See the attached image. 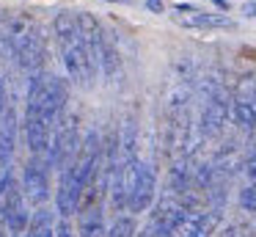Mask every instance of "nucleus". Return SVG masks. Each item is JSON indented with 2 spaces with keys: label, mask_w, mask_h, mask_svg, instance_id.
Returning <instances> with one entry per match:
<instances>
[{
  "label": "nucleus",
  "mask_w": 256,
  "mask_h": 237,
  "mask_svg": "<svg viewBox=\"0 0 256 237\" xmlns=\"http://www.w3.org/2000/svg\"><path fill=\"white\" fill-rule=\"evenodd\" d=\"M105 207H83L78 209V237H105Z\"/></svg>",
  "instance_id": "nucleus-14"
},
{
  "label": "nucleus",
  "mask_w": 256,
  "mask_h": 237,
  "mask_svg": "<svg viewBox=\"0 0 256 237\" xmlns=\"http://www.w3.org/2000/svg\"><path fill=\"white\" fill-rule=\"evenodd\" d=\"M237 201L245 212L256 215V179H245V185L240 187V193H237Z\"/></svg>",
  "instance_id": "nucleus-17"
},
{
  "label": "nucleus",
  "mask_w": 256,
  "mask_h": 237,
  "mask_svg": "<svg viewBox=\"0 0 256 237\" xmlns=\"http://www.w3.org/2000/svg\"><path fill=\"white\" fill-rule=\"evenodd\" d=\"M174 20L184 28H198V31H215V28H234V20L226 14H210V11H196V14H174Z\"/></svg>",
  "instance_id": "nucleus-13"
},
{
  "label": "nucleus",
  "mask_w": 256,
  "mask_h": 237,
  "mask_svg": "<svg viewBox=\"0 0 256 237\" xmlns=\"http://www.w3.org/2000/svg\"><path fill=\"white\" fill-rule=\"evenodd\" d=\"M56 237H74L72 226H69V218H58L56 220Z\"/></svg>",
  "instance_id": "nucleus-20"
},
{
  "label": "nucleus",
  "mask_w": 256,
  "mask_h": 237,
  "mask_svg": "<svg viewBox=\"0 0 256 237\" xmlns=\"http://www.w3.org/2000/svg\"><path fill=\"white\" fill-rule=\"evenodd\" d=\"M157 198V171L152 160L138 157V163L132 165L127 176V212L138 215L154 204Z\"/></svg>",
  "instance_id": "nucleus-7"
},
{
  "label": "nucleus",
  "mask_w": 256,
  "mask_h": 237,
  "mask_svg": "<svg viewBox=\"0 0 256 237\" xmlns=\"http://www.w3.org/2000/svg\"><path fill=\"white\" fill-rule=\"evenodd\" d=\"M212 3H215L220 11H228V3H226V0H212Z\"/></svg>",
  "instance_id": "nucleus-24"
},
{
  "label": "nucleus",
  "mask_w": 256,
  "mask_h": 237,
  "mask_svg": "<svg viewBox=\"0 0 256 237\" xmlns=\"http://www.w3.org/2000/svg\"><path fill=\"white\" fill-rule=\"evenodd\" d=\"M25 237H56V215L47 207H36L30 212Z\"/></svg>",
  "instance_id": "nucleus-15"
},
{
  "label": "nucleus",
  "mask_w": 256,
  "mask_h": 237,
  "mask_svg": "<svg viewBox=\"0 0 256 237\" xmlns=\"http://www.w3.org/2000/svg\"><path fill=\"white\" fill-rule=\"evenodd\" d=\"M8 237H25V234H8Z\"/></svg>",
  "instance_id": "nucleus-26"
},
{
  "label": "nucleus",
  "mask_w": 256,
  "mask_h": 237,
  "mask_svg": "<svg viewBox=\"0 0 256 237\" xmlns=\"http://www.w3.org/2000/svg\"><path fill=\"white\" fill-rule=\"evenodd\" d=\"M52 33H56L61 64L66 69L69 80H74L83 88H91L96 75H100V69H96L94 55H91L88 44H86L83 33H80L78 14L74 11H58L56 20H52Z\"/></svg>",
  "instance_id": "nucleus-3"
},
{
  "label": "nucleus",
  "mask_w": 256,
  "mask_h": 237,
  "mask_svg": "<svg viewBox=\"0 0 256 237\" xmlns=\"http://www.w3.org/2000/svg\"><path fill=\"white\" fill-rule=\"evenodd\" d=\"M78 25H80V33H83V39H86V44H88L91 55H94V61H96V69L105 75L108 83L122 86V80H124L122 55H118L113 39L108 36V31L102 28V22L96 20L94 14H88V11H80V14H78Z\"/></svg>",
  "instance_id": "nucleus-5"
},
{
  "label": "nucleus",
  "mask_w": 256,
  "mask_h": 237,
  "mask_svg": "<svg viewBox=\"0 0 256 237\" xmlns=\"http://www.w3.org/2000/svg\"><path fill=\"white\" fill-rule=\"evenodd\" d=\"M108 3H130V0H108Z\"/></svg>",
  "instance_id": "nucleus-25"
},
{
  "label": "nucleus",
  "mask_w": 256,
  "mask_h": 237,
  "mask_svg": "<svg viewBox=\"0 0 256 237\" xmlns=\"http://www.w3.org/2000/svg\"><path fill=\"white\" fill-rule=\"evenodd\" d=\"M14 146H17V110L8 105L6 113L0 116V168L12 165Z\"/></svg>",
  "instance_id": "nucleus-12"
},
{
  "label": "nucleus",
  "mask_w": 256,
  "mask_h": 237,
  "mask_svg": "<svg viewBox=\"0 0 256 237\" xmlns=\"http://www.w3.org/2000/svg\"><path fill=\"white\" fill-rule=\"evenodd\" d=\"M232 121L242 132H256V72H245L234 83Z\"/></svg>",
  "instance_id": "nucleus-8"
},
{
  "label": "nucleus",
  "mask_w": 256,
  "mask_h": 237,
  "mask_svg": "<svg viewBox=\"0 0 256 237\" xmlns=\"http://www.w3.org/2000/svg\"><path fill=\"white\" fill-rule=\"evenodd\" d=\"M0 55L12 58L20 69L44 72L47 61V36L44 28L28 14H0Z\"/></svg>",
  "instance_id": "nucleus-2"
},
{
  "label": "nucleus",
  "mask_w": 256,
  "mask_h": 237,
  "mask_svg": "<svg viewBox=\"0 0 256 237\" xmlns=\"http://www.w3.org/2000/svg\"><path fill=\"white\" fill-rule=\"evenodd\" d=\"M201 108H198V135L201 141H215L223 135L228 119H232V91L226 88L220 72H206L198 80Z\"/></svg>",
  "instance_id": "nucleus-4"
},
{
  "label": "nucleus",
  "mask_w": 256,
  "mask_h": 237,
  "mask_svg": "<svg viewBox=\"0 0 256 237\" xmlns=\"http://www.w3.org/2000/svg\"><path fill=\"white\" fill-rule=\"evenodd\" d=\"M80 198H83V182L72 174V168H64L58 174L56 185V212L61 218H69L80 209Z\"/></svg>",
  "instance_id": "nucleus-11"
},
{
  "label": "nucleus",
  "mask_w": 256,
  "mask_h": 237,
  "mask_svg": "<svg viewBox=\"0 0 256 237\" xmlns=\"http://www.w3.org/2000/svg\"><path fill=\"white\" fill-rule=\"evenodd\" d=\"M240 11H242L245 17H254V20H256V0H248V3H242V9H240Z\"/></svg>",
  "instance_id": "nucleus-22"
},
{
  "label": "nucleus",
  "mask_w": 256,
  "mask_h": 237,
  "mask_svg": "<svg viewBox=\"0 0 256 237\" xmlns=\"http://www.w3.org/2000/svg\"><path fill=\"white\" fill-rule=\"evenodd\" d=\"M52 185H50V165L44 157H30L22 168V196L34 207H44L50 198Z\"/></svg>",
  "instance_id": "nucleus-10"
},
{
  "label": "nucleus",
  "mask_w": 256,
  "mask_h": 237,
  "mask_svg": "<svg viewBox=\"0 0 256 237\" xmlns=\"http://www.w3.org/2000/svg\"><path fill=\"white\" fill-rule=\"evenodd\" d=\"M0 237H6V234H3V229H0Z\"/></svg>",
  "instance_id": "nucleus-27"
},
{
  "label": "nucleus",
  "mask_w": 256,
  "mask_h": 237,
  "mask_svg": "<svg viewBox=\"0 0 256 237\" xmlns=\"http://www.w3.org/2000/svg\"><path fill=\"white\" fill-rule=\"evenodd\" d=\"M69 102V83L50 72H36L30 75L28 97H25V116L22 130L25 143L30 149V157H44L50 146V135L56 121L66 113Z\"/></svg>",
  "instance_id": "nucleus-1"
},
{
  "label": "nucleus",
  "mask_w": 256,
  "mask_h": 237,
  "mask_svg": "<svg viewBox=\"0 0 256 237\" xmlns=\"http://www.w3.org/2000/svg\"><path fill=\"white\" fill-rule=\"evenodd\" d=\"M146 9L154 11V14H162V9H166V6H162V0H146Z\"/></svg>",
  "instance_id": "nucleus-23"
},
{
  "label": "nucleus",
  "mask_w": 256,
  "mask_h": 237,
  "mask_svg": "<svg viewBox=\"0 0 256 237\" xmlns=\"http://www.w3.org/2000/svg\"><path fill=\"white\" fill-rule=\"evenodd\" d=\"M80 141H83L80 119H78V113H69V110H66V113L56 121V127H52L50 146H47V154H44L47 165H50V168L64 171L69 163H72L74 154H78Z\"/></svg>",
  "instance_id": "nucleus-6"
},
{
  "label": "nucleus",
  "mask_w": 256,
  "mask_h": 237,
  "mask_svg": "<svg viewBox=\"0 0 256 237\" xmlns=\"http://www.w3.org/2000/svg\"><path fill=\"white\" fill-rule=\"evenodd\" d=\"M14 179H17V176H14V168H12V165H3V168H0V198H3L6 187L12 185Z\"/></svg>",
  "instance_id": "nucleus-19"
},
{
  "label": "nucleus",
  "mask_w": 256,
  "mask_h": 237,
  "mask_svg": "<svg viewBox=\"0 0 256 237\" xmlns=\"http://www.w3.org/2000/svg\"><path fill=\"white\" fill-rule=\"evenodd\" d=\"M223 220V209L218 207H196L188 209L176 223L171 226L168 237H212Z\"/></svg>",
  "instance_id": "nucleus-9"
},
{
  "label": "nucleus",
  "mask_w": 256,
  "mask_h": 237,
  "mask_svg": "<svg viewBox=\"0 0 256 237\" xmlns=\"http://www.w3.org/2000/svg\"><path fill=\"white\" fill-rule=\"evenodd\" d=\"M220 237H256V229L248 223H232V226H226V231Z\"/></svg>",
  "instance_id": "nucleus-18"
},
{
  "label": "nucleus",
  "mask_w": 256,
  "mask_h": 237,
  "mask_svg": "<svg viewBox=\"0 0 256 237\" xmlns=\"http://www.w3.org/2000/svg\"><path fill=\"white\" fill-rule=\"evenodd\" d=\"M174 11H176V14H196V11H198V6H193V3H176V6H174Z\"/></svg>",
  "instance_id": "nucleus-21"
},
{
  "label": "nucleus",
  "mask_w": 256,
  "mask_h": 237,
  "mask_svg": "<svg viewBox=\"0 0 256 237\" xmlns=\"http://www.w3.org/2000/svg\"><path fill=\"white\" fill-rule=\"evenodd\" d=\"M135 234H138V223H135V215L130 212L116 215L105 231V237H135Z\"/></svg>",
  "instance_id": "nucleus-16"
}]
</instances>
